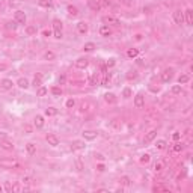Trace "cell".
I'll list each match as a JSON object with an SVG mask.
<instances>
[{
    "label": "cell",
    "instance_id": "6da1fadb",
    "mask_svg": "<svg viewBox=\"0 0 193 193\" xmlns=\"http://www.w3.org/2000/svg\"><path fill=\"white\" fill-rule=\"evenodd\" d=\"M62 21L60 20H53V33H55V38H57V39H60L62 38Z\"/></svg>",
    "mask_w": 193,
    "mask_h": 193
},
{
    "label": "cell",
    "instance_id": "7a4b0ae2",
    "mask_svg": "<svg viewBox=\"0 0 193 193\" xmlns=\"http://www.w3.org/2000/svg\"><path fill=\"white\" fill-rule=\"evenodd\" d=\"M174 21L176 23V24H184V12L181 11V9H176L175 12H174Z\"/></svg>",
    "mask_w": 193,
    "mask_h": 193
},
{
    "label": "cell",
    "instance_id": "3957f363",
    "mask_svg": "<svg viewBox=\"0 0 193 193\" xmlns=\"http://www.w3.org/2000/svg\"><path fill=\"white\" fill-rule=\"evenodd\" d=\"M172 77H174V71L171 68H168V70H164L161 72V82L163 83H169L172 80Z\"/></svg>",
    "mask_w": 193,
    "mask_h": 193
},
{
    "label": "cell",
    "instance_id": "277c9868",
    "mask_svg": "<svg viewBox=\"0 0 193 193\" xmlns=\"http://www.w3.org/2000/svg\"><path fill=\"white\" fill-rule=\"evenodd\" d=\"M82 136H83L85 140H95L97 136H98V133L94 131V130H85V131L82 133Z\"/></svg>",
    "mask_w": 193,
    "mask_h": 193
},
{
    "label": "cell",
    "instance_id": "5b68a950",
    "mask_svg": "<svg viewBox=\"0 0 193 193\" xmlns=\"http://www.w3.org/2000/svg\"><path fill=\"white\" fill-rule=\"evenodd\" d=\"M143 106H145V97H143L142 94H137V95L134 97V107L142 109Z\"/></svg>",
    "mask_w": 193,
    "mask_h": 193
},
{
    "label": "cell",
    "instance_id": "8992f818",
    "mask_svg": "<svg viewBox=\"0 0 193 193\" xmlns=\"http://www.w3.org/2000/svg\"><path fill=\"white\" fill-rule=\"evenodd\" d=\"M0 166H3V168H20L18 161L15 160H0Z\"/></svg>",
    "mask_w": 193,
    "mask_h": 193
},
{
    "label": "cell",
    "instance_id": "52a82bcc",
    "mask_svg": "<svg viewBox=\"0 0 193 193\" xmlns=\"http://www.w3.org/2000/svg\"><path fill=\"white\" fill-rule=\"evenodd\" d=\"M14 18H15V21H17L18 24H26V20H27V17H26V14H24L23 11H17L15 15H14Z\"/></svg>",
    "mask_w": 193,
    "mask_h": 193
},
{
    "label": "cell",
    "instance_id": "ba28073f",
    "mask_svg": "<svg viewBox=\"0 0 193 193\" xmlns=\"http://www.w3.org/2000/svg\"><path fill=\"white\" fill-rule=\"evenodd\" d=\"M156 136H157V130H156V128H152V130H149V131L146 133V136H145V139H143V143L152 142V140L156 139Z\"/></svg>",
    "mask_w": 193,
    "mask_h": 193
},
{
    "label": "cell",
    "instance_id": "9c48e42d",
    "mask_svg": "<svg viewBox=\"0 0 193 193\" xmlns=\"http://www.w3.org/2000/svg\"><path fill=\"white\" fill-rule=\"evenodd\" d=\"M88 65H89V60L86 57H79V59L75 60V67L79 68V70H85Z\"/></svg>",
    "mask_w": 193,
    "mask_h": 193
},
{
    "label": "cell",
    "instance_id": "30bf717a",
    "mask_svg": "<svg viewBox=\"0 0 193 193\" xmlns=\"http://www.w3.org/2000/svg\"><path fill=\"white\" fill-rule=\"evenodd\" d=\"M45 140L48 142V145H51V146H57V145H59V139H57V136H55V134H47V136H45Z\"/></svg>",
    "mask_w": 193,
    "mask_h": 193
},
{
    "label": "cell",
    "instance_id": "8fae6325",
    "mask_svg": "<svg viewBox=\"0 0 193 193\" xmlns=\"http://www.w3.org/2000/svg\"><path fill=\"white\" fill-rule=\"evenodd\" d=\"M184 23H187L189 26L193 24V11L192 9H186L184 11Z\"/></svg>",
    "mask_w": 193,
    "mask_h": 193
},
{
    "label": "cell",
    "instance_id": "7c38bea8",
    "mask_svg": "<svg viewBox=\"0 0 193 193\" xmlns=\"http://www.w3.org/2000/svg\"><path fill=\"white\" fill-rule=\"evenodd\" d=\"M103 21L107 23V24H112V26H119V24H121L118 18H115V17H112V15H106V17H103Z\"/></svg>",
    "mask_w": 193,
    "mask_h": 193
},
{
    "label": "cell",
    "instance_id": "4fadbf2b",
    "mask_svg": "<svg viewBox=\"0 0 193 193\" xmlns=\"http://www.w3.org/2000/svg\"><path fill=\"white\" fill-rule=\"evenodd\" d=\"M77 30H79V33H82V35L88 33V30H89V27H88V23H85V21L77 23Z\"/></svg>",
    "mask_w": 193,
    "mask_h": 193
},
{
    "label": "cell",
    "instance_id": "5bb4252c",
    "mask_svg": "<svg viewBox=\"0 0 193 193\" xmlns=\"http://www.w3.org/2000/svg\"><path fill=\"white\" fill-rule=\"evenodd\" d=\"M100 35L101 36H110L112 35V29L109 27L107 24H103L101 27H100Z\"/></svg>",
    "mask_w": 193,
    "mask_h": 193
},
{
    "label": "cell",
    "instance_id": "9a60e30c",
    "mask_svg": "<svg viewBox=\"0 0 193 193\" xmlns=\"http://www.w3.org/2000/svg\"><path fill=\"white\" fill-rule=\"evenodd\" d=\"M12 86H14V83H12V80H9V79H3L2 82H0V88H2V89H6V91L12 89Z\"/></svg>",
    "mask_w": 193,
    "mask_h": 193
},
{
    "label": "cell",
    "instance_id": "2e32d148",
    "mask_svg": "<svg viewBox=\"0 0 193 193\" xmlns=\"http://www.w3.org/2000/svg\"><path fill=\"white\" fill-rule=\"evenodd\" d=\"M85 142H82V140H75V142H72L71 145V149L72 151H79V149H85Z\"/></svg>",
    "mask_w": 193,
    "mask_h": 193
},
{
    "label": "cell",
    "instance_id": "e0dca14e",
    "mask_svg": "<svg viewBox=\"0 0 193 193\" xmlns=\"http://www.w3.org/2000/svg\"><path fill=\"white\" fill-rule=\"evenodd\" d=\"M33 124H35L36 128H42V127H44V116H41V115H36Z\"/></svg>",
    "mask_w": 193,
    "mask_h": 193
},
{
    "label": "cell",
    "instance_id": "ac0fdd59",
    "mask_svg": "<svg viewBox=\"0 0 193 193\" xmlns=\"http://www.w3.org/2000/svg\"><path fill=\"white\" fill-rule=\"evenodd\" d=\"M104 100H106V103H109V104H115V103H116V97H115V94H112V92L104 94Z\"/></svg>",
    "mask_w": 193,
    "mask_h": 193
},
{
    "label": "cell",
    "instance_id": "d6986e66",
    "mask_svg": "<svg viewBox=\"0 0 193 193\" xmlns=\"http://www.w3.org/2000/svg\"><path fill=\"white\" fill-rule=\"evenodd\" d=\"M33 86H35V88L42 86V74H41V72H38V74L35 75V79H33Z\"/></svg>",
    "mask_w": 193,
    "mask_h": 193
},
{
    "label": "cell",
    "instance_id": "ffe728a7",
    "mask_svg": "<svg viewBox=\"0 0 193 193\" xmlns=\"http://www.w3.org/2000/svg\"><path fill=\"white\" fill-rule=\"evenodd\" d=\"M0 146H2L3 149H6V151H12L14 149V145H12V142H9V140H2V143H0Z\"/></svg>",
    "mask_w": 193,
    "mask_h": 193
},
{
    "label": "cell",
    "instance_id": "44dd1931",
    "mask_svg": "<svg viewBox=\"0 0 193 193\" xmlns=\"http://www.w3.org/2000/svg\"><path fill=\"white\" fill-rule=\"evenodd\" d=\"M88 5L92 11H100L101 9V6H100V3L97 2V0H88Z\"/></svg>",
    "mask_w": 193,
    "mask_h": 193
},
{
    "label": "cell",
    "instance_id": "7402d4cb",
    "mask_svg": "<svg viewBox=\"0 0 193 193\" xmlns=\"http://www.w3.org/2000/svg\"><path fill=\"white\" fill-rule=\"evenodd\" d=\"M127 56L130 57V59L137 57V56H139V50H137V48H128V50H127Z\"/></svg>",
    "mask_w": 193,
    "mask_h": 193
},
{
    "label": "cell",
    "instance_id": "603a6c76",
    "mask_svg": "<svg viewBox=\"0 0 193 193\" xmlns=\"http://www.w3.org/2000/svg\"><path fill=\"white\" fill-rule=\"evenodd\" d=\"M17 85H18L21 89H27V88L30 86V85H29V80H27V79H23V77H21V79H18Z\"/></svg>",
    "mask_w": 193,
    "mask_h": 193
},
{
    "label": "cell",
    "instance_id": "cb8c5ba5",
    "mask_svg": "<svg viewBox=\"0 0 193 193\" xmlns=\"http://www.w3.org/2000/svg\"><path fill=\"white\" fill-rule=\"evenodd\" d=\"M26 149H27L29 156H35V154H36V145L35 143H27V145H26Z\"/></svg>",
    "mask_w": 193,
    "mask_h": 193
},
{
    "label": "cell",
    "instance_id": "d4e9b609",
    "mask_svg": "<svg viewBox=\"0 0 193 193\" xmlns=\"http://www.w3.org/2000/svg\"><path fill=\"white\" fill-rule=\"evenodd\" d=\"M67 11H68V14H70L71 17H77V15H79V9H77L75 6H72V5H68Z\"/></svg>",
    "mask_w": 193,
    "mask_h": 193
},
{
    "label": "cell",
    "instance_id": "484cf974",
    "mask_svg": "<svg viewBox=\"0 0 193 193\" xmlns=\"http://www.w3.org/2000/svg\"><path fill=\"white\" fill-rule=\"evenodd\" d=\"M190 80V77H189V74H181L178 77V83L179 85H184V83H187Z\"/></svg>",
    "mask_w": 193,
    "mask_h": 193
},
{
    "label": "cell",
    "instance_id": "4316f807",
    "mask_svg": "<svg viewBox=\"0 0 193 193\" xmlns=\"http://www.w3.org/2000/svg\"><path fill=\"white\" fill-rule=\"evenodd\" d=\"M157 149H166V146H168V142H166V140H163V139H160V140H157Z\"/></svg>",
    "mask_w": 193,
    "mask_h": 193
},
{
    "label": "cell",
    "instance_id": "83f0119b",
    "mask_svg": "<svg viewBox=\"0 0 193 193\" xmlns=\"http://www.w3.org/2000/svg\"><path fill=\"white\" fill-rule=\"evenodd\" d=\"M83 50H85V51H89V53H91V51H94V50H95V44H94V42H86V44L83 45Z\"/></svg>",
    "mask_w": 193,
    "mask_h": 193
},
{
    "label": "cell",
    "instance_id": "f1b7e54d",
    "mask_svg": "<svg viewBox=\"0 0 193 193\" xmlns=\"http://www.w3.org/2000/svg\"><path fill=\"white\" fill-rule=\"evenodd\" d=\"M183 148H184V146H183V143H179L178 140H176L175 145L172 146V151H174V152H181V151H183Z\"/></svg>",
    "mask_w": 193,
    "mask_h": 193
},
{
    "label": "cell",
    "instance_id": "f546056e",
    "mask_svg": "<svg viewBox=\"0 0 193 193\" xmlns=\"http://www.w3.org/2000/svg\"><path fill=\"white\" fill-rule=\"evenodd\" d=\"M51 94H53L55 97H60L62 95V89L59 86H53V88H51Z\"/></svg>",
    "mask_w": 193,
    "mask_h": 193
},
{
    "label": "cell",
    "instance_id": "4dcf8cb0",
    "mask_svg": "<svg viewBox=\"0 0 193 193\" xmlns=\"http://www.w3.org/2000/svg\"><path fill=\"white\" fill-rule=\"evenodd\" d=\"M75 168H77V171H79V172H82V171L85 169V166H83V161H82V159H75Z\"/></svg>",
    "mask_w": 193,
    "mask_h": 193
},
{
    "label": "cell",
    "instance_id": "1f68e13d",
    "mask_svg": "<svg viewBox=\"0 0 193 193\" xmlns=\"http://www.w3.org/2000/svg\"><path fill=\"white\" fill-rule=\"evenodd\" d=\"M56 113H57V109H55V107H48V109L45 110V115H47V116H55Z\"/></svg>",
    "mask_w": 193,
    "mask_h": 193
},
{
    "label": "cell",
    "instance_id": "d6a6232c",
    "mask_svg": "<svg viewBox=\"0 0 193 193\" xmlns=\"http://www.w3.org/2000/svg\"><path fill=\"white\" fill-rule=\"evenodd\" d=\"M163 168H164V163H163V161H157L156 164H154V171H156V172L163 171Z\"/></svg>",
    "mask_w": 193,
    "mask_h": 193
},
{
    "label": "cell",
    "instance_id": "836d02e7",
    "mask_svg": "<svg viewBox=\"0 0 193 193\" xmlns=\"http://www.w3.org/2000/svg\"><path fill=\"white\" fill-rule=\"evenodd\" d=\"M149 160H151V156H149V154H143V156L140 157V163H142V164L149 163Z\"/></svg>",
    "mask_w": 193,
    "mask_h": 193
},
{
    "label": "cell",
    "instance_id": "e575fe53",
    "mask_svg": "<svg viewBox=\"0 0 193 193\" xmlns=\"http://www.w3.org/2000/svg\"><path fill=\"white\" fill-rule=\"evenodd\" d=\"M131 95H133V92H131L130 88H125L124 91H122V97H124V98H130Z\"/></svg>",
    "mask_w": 193,
    "mask_h": 193
},
{
    "label": "cell",
    "instance_id": "d590c367",
    "mask_svg": "<svg viewBox=\"0 0 193 193\" xmlns=\"http://www.w3.org/2000/svg\"><path fill=\"white\" fill-rule=\"evenodd\" d=\"M44 57H45L47 60H53V59L56 57V55L53 53V51H45V53H44Z\"/></svg>",
    "mask_w": 193,
    "mask_h": 193
},
{
    "label": "cell",
    "instance_id": "8d00e7d4",
    "mask_svg": "<svg viewBox=\"0 0 193 193\" xmlns=\"http://www.w3.org/2000/svg\"><path fill=\"white\" fill-rule=\"evenodd\" d=\"M47 88H44V86H39V89H38V97H45L47 95Z\"/></svg>",
    "mask_w": 193,
    "mask_h": 193
},
{
    "label": "cell",
    "instance_id": "74e56055",
    "mask_svg": "<svg viewBox=\"0 0 193 193\" xmlns=\"http://www.w3.org/2000/svg\"><path fill=\"white\" fill-rule=\"evenodd\" d=\"M17 24H18V23H17L15 20H14V21H8V23H6V27H8V29H12V30H15V29H17Z\"/></svg>",
    "mask_w": 193,
    "mask_h": 193
},
{
    "label": "cell",
    "instance_id": "f35d334b",
    "mask_svg": "<svg viewBox=\"0 0 193 193\" xmlns=\"http://www.w3.org/2000/svg\"><path fill=\"white\" fill-rule=\"evenodd\" d=\"M39 6H42V8H51V0H39Z\"/></svg>",
    "mask_w": 193,
    "mask_h": 193
},
{
    "label": "cell",
    "instance_id": "ab89813d",
    "mask_svg": "<svg viewBox=\"0 0 193 193\" xmlns=\"http://www.w3.org/2000/svg\"><path fill=\"white\" fill-rule=\"evenodd\" d=\"M121 184H122V186H125V187H128V186L131 184L130 178H128V176H122V178H121Z\"/></svg>",
    "mask_w": 193,
    "mask_h": 193
},
{
    "label": "cell",
    "instance_id": "60d3db41",
    "mask_svg": "<svg viewBox=\"0 0 193 193\" xmlns=\"http://www.w3.org/2000/svg\"><path fill=\"white\" fill-rule=\"evenodd\" d=\"M172 94H175V95L181 94V86H179V85H174L172 86Z\"/></svg>",
    "mask_w": 193,
    "mask_h": 193
},
{
    "label": "cell",
    "instance_id": "b9f144b4",
    "mask_svg": "<svg viewBox=\"0 0 193 193\" xmlns=\"http://www.w3.org/2000/svg\"><path fill=\"white\" fill-rule=\"evenodd\" d=\"M136 77H137V72H136V71H128V72H127V79H128V80H133V79H136Z\"/></svg>",
    "mask_w": 193,
    "mask_h": 193
},
{
    "label": "cell",
    "instance_id": "7bdbcfd3",
    "mask_svg": "<svg viewBox=\"0 0 193 193\" xmlns=\"http://www.w3.org/2000/svg\"><path fill=\"white\" fill-rule=\"evenodd\" d=\"M89 83H91L92 86H95V85L98 83V75H97V72H95V74H92V77H91V82H89Z\"/></svg>",
    "mask_w": 193,
    "mask_h": 193
},
{
    "label": "cell",
    "instance_id": "ee69618b",
    "mask_svg": "<svg viewBox=\"0 0 193 193\" xmlns=\"http://www.w3.org/2000/svg\"><path fill=\"white\" fill-rule=\"evenodd\" d=\"M97 2H98L100 6L103 8V6H109V5L112 3V0H97Z\"/></svg>",
    "mask_w": 193,
    "mask_h": 193
},
{
    "label": "cell",
    "instance_id": "f6af8a7d",
    "mask_svg": "<svg viewBox=\"0 0 193 193\" xmlns=\"http://www.w3.org/2000/svg\"><path fill=\"white\" fill-rule=\"evenodd\" d=\"M68 109H72L74 106H75V101L72 100V98H70V100H67V104H65Z\"/></svg>",
    "mask_w": 193,
    "mask_h": 193
},
{
    "label": "cell",
    "instance_id": "bcb514c9",
    "mask_svg": "<svg viewBox=\"0 0 193 193\" xmlns=\"http://www.w3.org/2000/svg\"><path fill=\"white\" fill-rule=\"evenodd\" d=\"M3 187H5V190H6L8 193H12V184H11L9 181H5V186H3Z\"/></svg>",
    "mask_w": 193,
    "mask_h": 193
},
{
    "label": "cell",
    "instance_id": "7dc6e473",
    "mask_svg": "<svg viewBox=\"0 0 193 193\" xmlns=\"http://www.w3.org/2000/svg\"><path fill=\"white\" fill-rule=\"evenodd\" d=\"M26 32H27V35H33V33H36V29L33 27V26H29V27L26 29Z\"/></svg>",
    "mask_w": 193,
    "mask_h": 193
},
{
    "label": "cell",
    "instance_id": "c3c4849f",
    "mask_svg": "<svg viewBox=\"0 0 193 193\" xmlns=\"http://www.w3.org/2000/svg\"><path fill=\"white\" fill-rule=\"evenodd\" d=\"M65 82H67V75L65 74L59 75V85H65Z\"/></svg>",
    "mask_w": 193,
    "mask_h": 193
},
{
    "label": "cell",
    "instance_id": "681fc988",
    "mask_svg": "<svg viewBox=\"0 0 193 193\" xmlns=\"http://www.w3.org/2000/svg\"><path fill=\"white\" fill-rule=\"evenodd\" d=\"M115 63H116V62H115V59H109V60L106 62V67H107V68H112V67H115Z\"/></svg>",
    "mask_w": 193,
    "mask_h": 193
},
{
    "label": "cell",
    "instance_id": "f907efd6",
    "mask_svg": "<svg viewBox=\"0 0 193 193\" xmlns=\"http://www.w3.org/2000/svg\"><path fill=\"white\" fill-rule=\"evenodd\" d=\"M20 190H23L20 184H12V192H20Z\"/></svg>",
    "mask_w": 193,
    "mask_h": 193
},
{
    "label": "cell",
    "instance_id": "816d5d0a",
    "mask_svg": "<svg viewBox=\"0 0 193 193\" xmlns=\"http://www.w3.org/2000/svg\"><path fill=\"white\" fill-rule=\"evenodd\" d=\"M179 137H181V134H179L178 131H175V133L172 134V139L175 140V142H176V140H179Z\"/></svg>",
    "mask_w": 193,
    "mask_h": 193
},
{
    "label": "cell",
    "instance_id": "f5cc1de1",
    "mask_svg": "<svg viewBox=\"0 0 193 193\" xmlns=\"http://www.w3.org/2000/svg\"><path fill=\"white\" fill-rule=\"evenodd\" d=\"M24 131L27 133V134H30V133H32V127H30V125H27V124H26V125H24Z\"/></svg>",
    "mask_w": 193,
    "mask_h": 193
},
{
    "label": "cell",
    "instance_id": "db71d44e",
    "mask_svg": "<svg viewBox=\"0 0 193 193\" xmlns=\"http://www.w3.org/2000/svg\"><path fill=\"white\" fill-rule=\"evenodd\" d=\"M97 171H98V172H104V171H106L104 164H98V166H97Z\"/></svg>",
    "mask_w": 193,
    "mask_h": 193
},
{
    "label": "cell",
    "instance_id": "11a10c76",
    "mask_svg": "<svg viewBox=\"0 0 193 193\" xmlns=\"http://www.w3.org/2000/svg\"><path fill=\"white\" fill-rule=\"evenodd\" d=\"M95 159H97V160H100V161H103V160H104V156L98 152V154H95Z\"/></svg>",
    "mask_w": 193,
    "mask_h": 193
},
{
    "label": "cell",
    "instance_id": "9f6ffc18",
    "mask_svg": "<svg viewBox=\"0 0 193 193\" xmlns=\"http://www.w3.org/2000/svg\"><path fill=\"white\" fill-rule=\"evenodd\" d=\"M23 183H26V184H30V183H32V178H29V176L23 178Z\"/></svg>",
    "mask_w": 193,
    "mask_h": 193
},
{
    "label": "cell",
    "instance_id": "6f0895ef",
    "mask_svg": "<svg viewBox=\"0 0 193 193\" xmlns=\"http://www.w3.org/2000/svg\"><path fill=\"white\" fill-rule=\"evenodd\" d=\"M6 65H5V63H0V72H3V71H6Z\"/></svg>",
    "mask_w": 193,
    "mask_h": 193
},
{
    "label": "cell",
    "instance_id": "680465c9",
    "mask_svg": "<svg viewBox=\"0 0 193 193\" xmlns=\"http://www.w3.org/2000/svg\"><path fill=\"white\" fill-rule=\"evenodd\" d=\"M5 139H6V133L0 131V140H5Z\"/></svg>",
    "mask_w": 193,
    "mask_h": 193
},
{
    "label": "cell",
    "instance_id": "91938a15",
    "mask_svg": "<svg viewBox=\"0 0 193 193\" xmlns=\"http://www.w3.org/2000/svg\"><path fill=\"white\" fill-rule=\"evenodd\" d=\"M42 35H44V36H50V35H51V30H44Z\"/></svg>",
    "mask_w": 193,
    "mask_h": 193
},
{
    "label": "cell",
    "instance_id": "94428289",
    "mask_svg": "<svg viewBox=\"0 0 193 193\" xmlns=\"http://www.w3.org/2000/svg\"><path fill=\"white\" fill-rule=\"evenodd\" d=\"M115 2H118V3H121V0H115Z\"/></svg>",
    "mask_w": 193,
    "mask_h": 193
},
{
    "label": "cell",
    "instance_id": "6125c7cd",
    "mask_svg": "<svg viewBox=\"0 0 193 193\" xmlns=\"http://www.w3.org/2000/svg\"><path fill=\"white\" fill-rule=\"evenodd\" d=\"M0 190H2V187H0Z\"/></svg>",
    "mask_w": 193,
    "mask_h": 193
}]
</instances>
